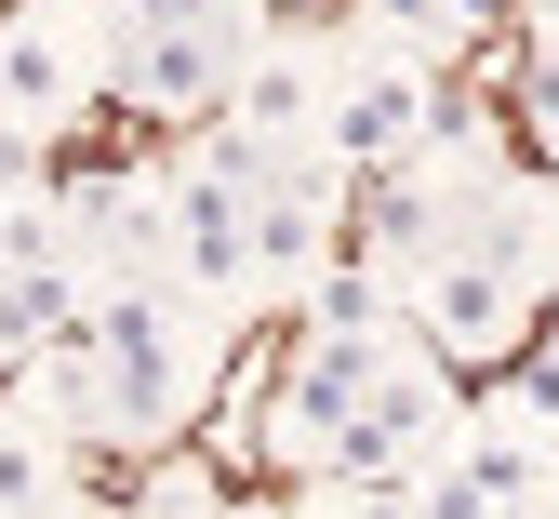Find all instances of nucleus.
I'll return each instance as SVG.
<instances>
[{"label": "nucleus", "instance_id": "nucleus-12", "mask_svg": "<svg viewBox=\"0 0 559 519\" xmlns=\"http://www.w3.org/2000/svg\"><path fill=\"white\" fill-rule=\"evenodd\" d=\"M0 519H53V453L27 426H0Z\"/></svg>", "mask_w": 559, "mask_h": 519}, {"label": "nucleus", "instance_id": "nucleus-10", "mask_svg": "<svg viewBox=\"0 0 559 519\" xmlns=\"http://www.w3.org/2000/svg\"><path fill=\"white\" fill-rule=\"evenodd\" d=\"M320 333H386V267H320Z\"/></svg>", "mask_w": 559, "mask_h": 519}, {"label": "nucleus", "instance_id": "nucleus-11", "mask_svg": "<svg viewBox=\"0 0 559 519\" xmlns=\"http://www.w3.org/2000/svg\"><path fill=\"white\" fill-rule=\"evenodd\" d=\"M294 120H307V67H294V54H266L253 81H240V133H294Z\"/></svg>", "mask_w": 559, "mask_h": 519}, {"label": "nucleus", "instance_id": "nucleus-8", "mask_svg": "<svg viewBox=\"0 0 559 519\" xmlns=\"http://www.w3.org/2000/svg\"><path fill=\"white\" fill-rule=\"evenodd\" d=\"M413 133H427V81H413V67L346 81V107H333V146H346V161H386V146H413Z\"/></svg>", "mask_w": 559, "mask_h": 519}, {"label": "nucleus", "instance_id": "nucleus-2", "mask_svg": "<svg viewBox=\"0 0 559 519\" xmlns=\"http://www.w3.org/2000/svg\"><path fill=\"white\" fill-rule=\"evenodd\" d=\"M94 359H107V439H160L187 413V387H200L160 293H107L94 307Z\"/></svg>", "mask_w": 559, "mask_h": 519}, {"label": "nucleus", "instance_id": "nucleus-7", "mask_svg": "<svg viewBox=\"0 0 559 519\" xmlns=\"http://www.w3.org/2000/svg\"><path fill=\"white\" fill-rule=\"evenodd\" d=\"M320 240H333V200L307 161L280 187H253V280H320Z\"/></svg>", "mask_w": 559, "mask_h": 519}, {"label": "nucleus", "instance_id": "nucleus-1", "mask_svg": "<svg viewBox=\"0 0 559 519\" xmlns=\"http://www.w3.org/2000/svg\"><path fill=\"white\" fill-rule=\"evenodd\" d=\"M253 81V0H147L133 14V54H120V107L147 120H200Z\"/></svg>", "mask_w": 559, "mask_h": 519}, {"label": "nucleus", "instance_id": "nucleus-13", "mask_svg": "<svg viewBox=\"0 0 559 519\" xmlns=\"http://www.w3.org/2000/svg\"><path fill=\"white\" fill-rule=\"evenodd\" d=\"M413 506H427V519H507L493 493H479V467H427V480H413Z\"/></svg>", "mask_w": 559, "mask_h": 519}, {"label": "nucleus", "instance_id": "nucleus-5", "mask_svg": "<svg viewBox=\"0 0 559 519\" xmlns=\"http://www.w3.org/2000/svg\"><path fill=\"white\" fill-rule=\"evenodd\" d=\"M81 94H94V54L67 40V27L40 14V0H27V14L0 27V133H53Z\"/></svg>", "mask_w": 559, "mask_h": 519}, {"label": "nucleus", "instance_id": "nucleus-9", "mask_svg": "<svg viewBox=\"0 0 559 519\" xmlns=\"http://www.w3.org/2000/svg\"><path fill=\"white\" fill-rule=\"evenodd\" d=\"M453 253V213L427 174H373V267H440Z\"/></svg>", "mask_w": 559, "mask_h": 519}, {"label": "nucleus", "instance_id": "nucleus-17", "mask_svg": "<svg viewBox=\"0 0 559 519\" xmlns=\"http://www.w3.org/2000/svg\"><path fill=\"white\" fill-rule=\"evenodd\" d=\"M227 519H294V506H227Z\"/></svg>", "mask_w": 559, "mask_h": 519}, {"label": "nucleus", "instance_id": "nucleus-6", "mask_svg": "<svg viewBox=\"0 0 559 519\" xmlns=\"http://www.w3.org/2000/svg\"><path fill=\"white\" fill-rule=\"evenodd\" d=\"M160 200H174V267H187L200 293H253V187H227V174H174Z\"/></svg>", "mask_w": 559, "mask_h": 519}, {"label": "nucleus", "instance_id": "nucleus-4", "mask_svg": "<svg viewBox=\"0 0 559 519\" xmlns=\"http://www.w3.org/2000/svg\"><path fill=\"white\" fill-rule=\"evenodd\" d=\"M413 320H427L440 359H507L520 346V280L479 267V253H440L427 280H413Z\"/></svg>", "mask_w": 559, "mask_h": 519}, {"label": "nucleus", "instance_id": "nucleus-15", "mask_svg": "<svg viewBox=\"0 0 559 519\" xmlns=\"http://www.w3.org/2000/svg\"><path fill=\"white\" fill-rule=\"evenodd\" d=\"M40 200V133H0V213Z\"/></svg>", "mask_w": 559, "mask_h": 519}, {"label": "nucleus", "instance_id": "nucleus-16", "mask_svg": "<svg viewBox=\"0 0 559 519\" xmlns=\"http://www.w3.org/2000/svg\"><path fill=\"white\" fill-rule=\"evenodd\" d=\"M346 519H427V506H413L400 480H360V506H346Z\"/></svg>", "mask_w": 559, "mask_h": 519}, {"label": "nucleus", "instance_id": "nucleus-14", "mask_svg": "<svg viewBox=\"0 0 559 519\" xmlns=\"http://www.w3.org/2000/svg\"><path fill=\"white\" fill-rule=\"evenodd\" d=\"M147 519H227V506H214V480H200V467H174V480L147 493Z\"/></svg>", "mask_w": 559, "mask_h": 519}, {"label": "nucleus", "instance_id": "nucleus-3", "mask_svg": "<svg viewBox=\"0 0 559 519\" xmlns=\"http://www.w3.org/2000/svg\"><path fill=\"white\" fill-rule=\"evenodd\" d=\"M440 439H453V387H440V359H386L373 400L346 413V439H333V480H413Z\"/></svg>", "mask_w": 559, "mask_h": 519}]
</instances>
